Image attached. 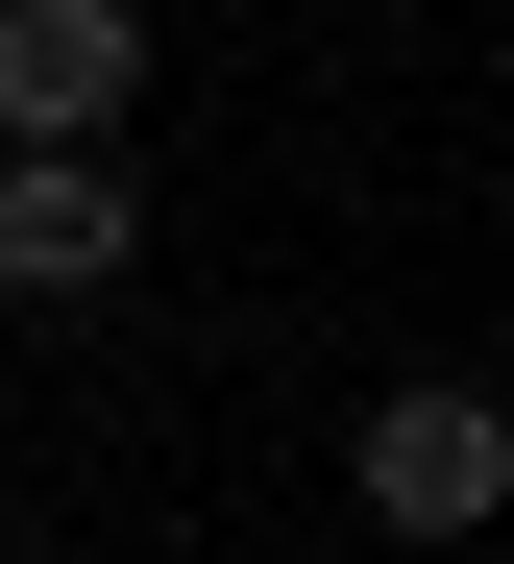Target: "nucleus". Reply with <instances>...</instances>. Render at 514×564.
I'll return each instance as SVG.
<instances>
[{
  "mask_svg": "<svg viewBox=\"0 0 514 564\" xmlns=\"http://www.w3.org/2000/svg\"><path fill=\"white\" fill-rule=\"evenodd\" d=\"M343 491H368L392 540H490V516H514V417L466 393V368H392L368 442H343Z\"/></svg>",
  "mask_w": 514,
  "mask_h": 564,
  "instance_id": "f257e3e1",
  "label": "nucleus"
},
{
  "mask_svg": "<svg viewBox=\"0 0 514 564\" xmlns=\"http://www.w3.org/2000/svg\"><path fill=\"white\" fill-rule=\"evenodd\" d=\"M147 0H0V148H123Z\"/></svg>",
  "mask_w": 514,
  "mask_h": 564,
  "instance_id": "f03ea898",
  "label": "nucleus"
},
{
  "mask_svg": "<svg viewBox=\"0 0 514 564\" xmlns=\"http://www.w3.org/2000/svg\"><path fill=\"white\" fill-rule=\"evenodd\" d=\"M123 270H147L123 148H0V295H123Z\"/></svg>",
  "mask_w": 514,
  "mask_h": 564,
  "instance_id": "7ed1b4c3",
  "label": "nucleus"
}]
</instances>
